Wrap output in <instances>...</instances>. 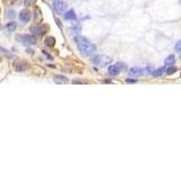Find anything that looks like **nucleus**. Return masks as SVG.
<instances>
[{
    "label": "nucleus",
    "instance_id": "f257e3e1",
    "mask_svg": "<svg viewBox=\"0 0 181 169\" xmlns=\"http://www.w3.org/2000/svg\"><path fill=\"white\" fill-rule=\"evenodd\" d=\"M75 41H76L77 47L81 52L82 54L85 55V56H89L92 55L95 51V46L94 44H92L87 39H85L83 36H76L75 37Z\"/></svg>",
    "mask_w": 181,
    "mask_h": 169
},
{
    "label": "nucleus",
    "instance_id": "f03ea898",
    "mask_svg": "<svg viewBox=\"0 0 181 169\" xmlns=\"http://www.w3.org/2000/svg\"><path fill=\"white\" fill-rule=\"evenodd\" d=\"M126 66L122 64V63H117V64H113V66H110L108 69L109 71V75L110 76H117L119 75V72L121 70H125Z\"/></svg>",
    "mask_w": 181,
    "mask_h": 169
},
{
    "label": "nucleus",
    "instance_id": "7ed1b4c3",
    "mask_svg": "<svg viewBox=\"0 0 181 169\" xmlns=\"http://www.w3.org/2000/svg\"><path fill=\"white\" fill-rule=\"evenodd\" d=\"M51 1H52V6L57 12L61 14V12H64L66 10L67 5L64 2V0H51Z\"/></svg>",
    "mask_w": 181,
    "mask_h": 169
},
{
    "label": "nucleus",
    "instance_id": "20e7f679",
    "mask_svg": "<svg viewBox=\"0 0 181 169\" xmlns=\"http://www.w3.org/2000/svg\"><path fill=\"white\" fill-rule=\"evenodd\" d=\"M17 39L20 42H24L26 44H35L36 43V39L35 36L30 35V34H22V35H17Z\"/></svg>",
    "mask_w": 181,
    "mask_h": 169
},
{
    "label": "nucleus",
    "instance_id": "39448f33",
    "mask_svg": "<svg viewBox=\"0 0 181 169\" xmlns=\"http://www.w3.org/2000/svg\"><path fill=\"white\" fill-rule=\"evenodd\" d=\"M28 68H30V64H28V62H26V61H23V60H20V61H17V62H15V69H16V71H25L27 70Z\"/></svg>",
    "mask_w": 181,
    "mask_h": 169
},
{
    "label": "nucleus",
    "instance_id": "423d86ee",
    "mask_svg": "<svg viewBox=\"0 0 181 169\" xmlns=\"http://www.w3.org/2000/svg\"><path fill=\"white\" fill-rule=\"evenodd\" d=\"M18 17H19L20 22H23V23H27V22H30V19H31V12H28V10H26V9H24V10H20Z\"/></svg>",
    "mask_w": 181,
    "mask_h": 169
},
{
    "label": "nucleus",
    "instance_id": "0eeeda50",
    "mask_svg": "<svg viewBox=\"0 0 181 169\" xmlns=\"http://www.w3.org/2000/svg\"><path fill=\"white\" fill-rule=\"evenodd\" d=\"M47 32V26H33L32 27V33L36 36L43 35Z\"/></svg>",
    "mask_w": 181,
    "mask_h": 169
},
{
    "label": "nucleus",
    "instance_id": "6e6552de",
    "mask_svg": "<svg viewBox=\"0 0 181 169\" xmlns=\"http://www.w3.org/2000/svg\"><path fill=\"white\" fill-rule=\"evenodd\" d=\"M53 80H54V83H59V85H64V83H68V79L66 78V77H64V76H54L53 77Z\"/></svg>",
    "mask_w": 181,
    "mask_h": 169
},
{
    "label": "nucleus",
    "instance_id": "1a4fd4ad",
    "mask_svg": "<svg viewBox=\"0 0 181 169\" xmlns=\"http://www.w3.org/2000/svg\"><path fill=\"white\" fill-rule=\"evenodd\" d=\"M174 62H176V58H174V55H169V56L164 60V64L166 66V67H171V66H173Z\"/></svg>",
    "mask_w": 181,
    "mask_h": 169
},
{
    "label": "nucleus",
    "instance_id": "9d476101",
    "mask_svg": "<svg viewBox=\"0 0 181 169\" xmlns=\"http://www.w3.org/2000/svg\"><path fill=\"white\" fill-rule=\"evenodd\" d=\"M64 18L67 20H76V14L74 10H69V12H66V15H64Z\"/></svg>",
    "mask_w": 181,
    "mask_h": 169
},
{
    "label": "nucleus",
    "instance_id": "9b49d317",
    "mask_svg": "<svg viewBox=\"0 0 181 169\" xmlns=\"http://www.w3.org/2000/svg\"><path fill=\"white\" fill-rule=\"evenodd\" d=\"M129 72H130V75H131V76H134V77H137V76H141V73H143V70H141V68H136V67H135V68H131Z\"/></svg>",
    "mask_w": 181,
    "mask_h": 169
},
{
    "label": "nucleus",
    "instance_id": "f8f14e48",
    "mask_svg": "<svg viewBox=\"0 0 181 169\" xmlns=\"http://www.w3.org/2000/svg\"><path fill=\"white\" fill-rule=\"evenodd\" d=\"M44 43L47 44L48 46H54L56 39H54V37H52V36H48V37L44 39Z\"/></svg>",
    "mask_w": 181,
    "mask_h": 169
},
{
    "label": "nucleus",
    "instance_id": "ddd939ff",
    "mask_svg": "<svg viewBox=\"0 0 181 169\" xmlns=\"http://www.w3.org/2000/svg\"><path fill=\"white\" fill-rule=\"evenodd\" d=\"M17 28V24L15 23V22H10V23H8L7 25H6V29L7 31H15Z\"/></svg>",
    "mask_w": 181,
    "mask_h": 169
},
{
    "label": "nucleus",
    "instance_id": "4468645a",
    "mask_svg": "<svg viewBox=\"0 0 181 169\" xmlns=\"http://www.w3.org/2000/svg\"><path fill=\"white\" fill-rule=\"evenodd\" d=\"M177 70H178V69L174 67V66H171V67L168 68V70H166V73H168V75H173L174 72H177Z\"/></svg>",
    "mask_w": 181,
    "mask_h": 169
},
{
    "label": "nucleus",
    "instance_id": "2eb2a0df",
    "mask_svg": "<svg viewBox=\"0 0 181 169\" xmlns=\"http://www.w3.org/2000/svg\"><path fill=\"white\" fill-rule=\"evenodd\" d=\"M163 71H164V68H161V69H157L153 72V76L154 77H160V76L163 73Z\"/></svg>",
    "mask_w": 181,
    "mask_h": 169
},
{
    "label": "nucleus",
    "instance_id": "dca6fc26",
    "mask_svg": "<svg viewBox=\"0 0 181 169\" xmlns=\"http://www.w3.org/2000/svg\"><path fill=\"white\" fill-rule=\"evenodd\" d=\"M41 19H42V16H41L40 9H36L35 10V20L36 22H40Z\"/></svg>",
    "mask_w": 181,
    "mask_h": 169
},
{
    "label": "nucleus",
    "instance_id": "f3484780",
    "mask_svg": "<svg viewBox=\"0 0 181 169\" xmlns=\"http://www.w3.org/2000/svg\"><path fill=\"white\" fill-rule=\"evenodd\" d=\"M35 2H36V0H25L24 5L26 7H28V6H32L33 4H35Z\"/></svg>",
    "mask_w": 181,
    "mask_h": 169
},
{
    "label": "nucleus",
    "instance_id": "a211bd4d",
    "mask_svg": "<svg viewBox=\"0 0 181 169\" xmlns=\"http://www.w3.org/2000/svg\"><path fill=\"white\" fill-rule=\"evenodd\" d=\"M174 50L177 52H181V41H179L177 44H176V47H174Z\"/></svg>",
    "mask_w": 181,
    "mask_h": 169
},
{
    "label": "nucleus",
    "instance_id": "6ab92c4d",
    "mask_svg": "<svg viewBox=\"0 0 181 169\" xmlns=\"http://www.w3.org/2000/svg\"><path fill=\"white\" fill-rule=\"evenodd\" d=\"M8 16H9V17H12H12L15 16V12H12H12H9Z\"/></svg>",
    "mask_w": 181,
    "mask_h": 169
},
{
    "label": "nucleus",
    "instance_id": "aec40b11",
    "mask_svg": "<svg viewBox=\"0 0 181 169\" xmlns=\"http://www.w3.org/2000/svg\"><path fill=\"white\" fill-rule=\"evenodd\" d=\"M136 80H134V79H127V83H135Z\"/></svg>",
    "mask_w": 181,
    "mask_h": 169
},
{
    "label": "nucleus",
    "instance_id": "412c9836",
    "mask_svg": "<svg viewBox=\"0 0 181 169\" xmlns=\"http://www.w3.org/2000/svg\"><path fill=\"white\" fill-rule=\"evenodd\" d=\"M180 59H181V54H180Z\"/></svg>",
    "mask_w": 181,
    "mask_h": 169
}]
</instances>
